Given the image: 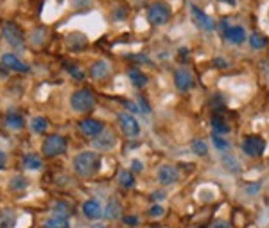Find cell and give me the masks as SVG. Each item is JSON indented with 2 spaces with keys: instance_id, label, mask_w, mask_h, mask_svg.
Returning <instances> with one entry per match:
<instances>
[{
  "instance_id": "cell-1",
  "label": "cell",
  "mask_w": 269,
  "mask_h": 228,
  "mask_svg": "<svg viewBox=\"0 0 269 228\" xmlns=\"http://www.w3.org/2000/svg\"><path fill=\"white\" fill-rule=\"evenodd\" d=\"M102 158L95 151H81L74 158V171L81 178H92L101 171Z\"/></svg>"
},
{
  "instance_id": "cell-2",
  "label": "cell",
  "mask_w": 269,
  "mask_h": 228,
  "mask_svg": "<svg viewBox=\"0 0 269 228\" xmlns=\"http://www.w3.org/2000/svg\"><path fill=\"white\" fill-rule=\"evenodd\" d=\"M70 106L77 114H86L95 106V97L88 88H79L75 90L74 94L70 95Z\"/></svg>"
},
{
  "instance_id": "cell-3",
  "label": "cell",
  "mask_w": 269,
  "mask_h": 228,
  "mask_svg": "<svg viewBox=\"0 0 269 228\" xmlns=\"http://www.w3.org/2000/svg\"><path fill=\"white\" fill-rule=\"evenodd\" d=\"M2 36H4V40L16 50H22L25 47V38H24V33L22 29L18 27L16 24L13 22H5L2 25Z\"/></svg>"
},
{
  "instance_id": "cell-4",
  "label": "cell",
  "mask_w": 269,
  "mask_h": 228,
  "mask_svg": "<svg viewBox=\"0 0 269 228\" xmlns=\"http://www.w3.org/2000/svg\"><path fill=\"white\" fill-rule=\"evenodd\" d=\"M65 151H67V140L65 137H61V135H50V137L45 139L43 146H41V153H43L45 156H49V158L58 156V154H63Z\"/></svg>"
},
{
  "instance_id": "cell-5",
  "label": "cell",
  "mask_w": 269,
  "mask_h": 228,
  "mask_svg": "<svg viewBox=\"0 0 269 228\" xmlns=\"http://www.w3.org/2000/svg\"><path fill=\"white\" fill-rule=\"evenodd\" d=\"M170 18V9L164 2H155L147 9V20L153 25H164Z\"/></svg>"
},
{
  "instance_id": "cell-6",
  "label": "cell",
  "mask_w": 269,
  "mask_h": 228,
  "mask_svg": "<svg viewBox=\"0 0 269 228\" xmlns=\"http://www.w3.org/2000/svg\"><path fill=\"white\" fill-rule=\"evenodd\" d=\"M242 151L244 154L251 156V158H257L266 151V142L264 139H260L257 135H251V137H246L244 142H242Z\"/></svg>"
},
{
  "instance_id": "cell-7",
  "label": "cell",
  "mask_w": 269,
  "mask_h": 228,
  "mask_svg": "<svg viewBox=\"0 0 269 228\" xmlns=\"http://www.w3.org/2000/svg\"><path fill=\"white\" fill-rule=\"evenodd\" d=\"M190 15H192V20L194 24L203 31H214L215 29V22L210 18L203 9H200L196 4H190Z\"/></svg>"
},
{
  "instance_id": "cell-8",
  "label": "cell",
  "mask_w": 269,
  "mask_h": 228,
  "mask_svg": "<svg viewBox=\"0 0 269 228\" xmlns=\"http://www.w3.org/2000/svg\"><path fill=\"white\" fill-rule=\"evenodd\" d=\"M119 126H120V131L126 135V137H136L140 133V124L138 120L134 119L133 115L130 114H120L119 115Z\"/></svg>"
},
{
  "instance_id": "cell-9",
  "label": "cell",
  "mask_w": 269,
  "mask_h": 228,
  "mask_svg": "<svg viewBox=\"0 0 269 228\" xmlns=\"http://www.w3.org/2000/svg\"><path fill=\"white\" fill-rule=\"evenodd\" d=\"M104 122H101V120L97 119H83L79 122V131L85 137H97V135H101L102 131H104Z\"/></svg>"
},
{
  "instance_id": "cell-10",
  "label": "cell",
  "mask_w": 269,
  "mask_h": 228,
  "mask_svg": "<svg viewBox=\"0 0 269 228\" xmlns=\"http://www.w3.org/2000/svg\"><path fill=\"white\" fill-rule=\"evenodd\" d=\"M0 61H2V65H4L5 69L15 70V72H20V74H27V72L31 70L29 67H27V65H25L20 58H18V56L11 54V52H5Z\"/></svg>"
},
{
  "instance_id": "cell-11",
  "label": "cell",
  "mask_w": 269,
  "mask_h": 228,
  "mask_svg": "<svg viewBox=\"0 0 269 228\" xmlns=\"http://www.w3.org/2000/svg\"><path fill=\"white\" fill-rule=\"evenodd\" d=\"M174 83L179 92H189L194 86V77L187 69H178L174 72Z\"/></svg>"
},
{
  "instance_id": "cell-12",
  "label": "cell",
  "mask_w": 269,
  "mask_h": 228,
  "mask_svg": "<svg viewBox=\"0 0 269 228\" xmlns=\"http://www.w3.org/2000/svg\"><path fill=\"white\" fill-rule=\"evenodd\" d=\"M94 148L99 149V151H110V149L115 148V144H117V139H115V135L111 133V131H102L101 135H97L94 139Z\"/></svg>"
},
{
  "instance_id": "cell-13",
  "label": "cell",
  "mask_w": 269,
  "mask_h": 228,
  "mask_svg": "<svg viewBox=\"0 0 269 228\" xmlns=\"http://www.w3.org/2000/svg\"><path fill=\"white\" fill-rule=\"evenodd\" d=\"M178 178H179L178 169L172 167V165H162L158 169V182L162 185H172L178 182Z\"/></svg>"
},
{
  "instance_id": "cell-14",
  "label": "cell",
  "mask_w": 269,
  "mask_h": 228,
  "mask_svg": "<svg viewBox=\"0 0 269 228\" xmlns=\"http://www.w3.org/2000/svg\"><path fill=\"white\" fill-rule=\"evenodd\" d=\"M83 216H85L86 219H101V216H102V207H101V203L97 201V199H88V201H85L83 203Z\"/></svg>"
},
{
  "instance_id": "cell-15",
  "label": "cell",
  "mask_w": 269,
  "mask_h": 228,
  "mask_svg": "<svg viewBox=\"0 0 269 228\" xmlns=\"http://www.w3.org/2000/svg\"><path fill=\"white\" fill-rule=\"evenodd\" d=\"M90 76L94 79H106L110 76V65L104 60H97L92 67H90Z\"/></svg>"
},
{
  "instance_id": "cell-16",
  "label": "cell",
  "mask_w": 269,
  "mask_h": 228,
  "mask_svg": "<svg viewBox=\"0 0 269 228\" xmlns=\"http://www.w3.org/2000/svg\"><path fill=\"white\" fill-rule=\"evenodd\" d=\"M16 223H18V216L15 210L11 208L0 210V228H15Z\"/></svg>"
},
{
  "instance_id": "cell-17",
  "label": "cell",
  "mask_w": 269,
  "mask_h": 228,
  "mask_svg": "<svg viewBox=\"0 0 269 228\" xmlns=\"http://www.w3.org/2000/svg\"><path fill=\"white\" fill-rule=\"evenodd\" d=\"M5 126H7L11 131H20L25 126L24 117H22L20 114H16V112H9V114H5Z\"/></svg>"
},
{
  "instance_id": "cell-18",
  "label": "cell",
  "mask_w": 269,
  "mask_h": 228,
  "mask_svg": "<svg viewBox=\"0 0 269 228\" xmlns=\"http://www.w3.org/2000/svg\"><path fill=\"white\" fill-rule=\"evenodd\" d=\"M43 228H70V221L65 216H58V214H52L50 218L45 219Z\"/></svg>"
},
{
  "instance_id": "cell-19",
  "label": "cell",
  "mask_w": 269,
  "mask_h": 228,
  "mask_svg": "<svg viewBox=\"0 0 269 228\" xmlns=\"http://www.w3.org/2000/svg\"><path fill=\"white\" fill-rule=\"evenodd\" d=\"M224 38L228 41H232V43H242L246 38V33L242 27H228V29L224 31Z\"/></svg>"
},
{
  "instance_id": "cell-20",
  "label": "cell",
  "mask_w": 269,
  "mask_h": 228,
  "mask_svg": "<svg viewBox=\"0 0 269 228\" xmlns=\"http://www.w3.org/2000/svg\"><path fill=\"white\" fill-rule=\"evenodd\" d=\"M120 214H122V207H120V203L119 201H115V199H111L110 203L106 205L104 210H102V216H104L106 219H110V221L119 219Z\"/></svg>"
},
{
  "instance_id": "cell-21",
  "label": "cell",
  "mask_w": 269,
  "mask_h": 228,
  "mask_svg": "<svg viewBox=\"0 0 269 228\" xmlns=\"http://www.w3.org/2000/svg\"><path fill=\"white\" fill-rule=\"evenodd\" d=\"M88 45V38L85 35H81V33H72L68 36V47L72 50H83Z\"/></svg>"
},
{
  "instance_id": "cell-22",
  "label": "cell",
  "mask_w": 269,
  "mask_h": 228,
  "mask_svg": "<svg viewBox=\"0 0 269 228\" xmlns=\"http://www.w3.org/2000/svg\"><path fill=\"white\" fill-rule=\"evenodd\" d=\"M22 165H24V167L27 169V171H38V169H41L43 162H41V158L38 156V154L27 153L24 156V160H22Z\"/></svg>"
},
{
  "instance_id": "cell-23",
  "label": "cell",
  "mask_w": 269,
  "mask_h": 228,
  "mask_svg": "<svg viewBox=\"0 0 269 228\" xmlns=\"http://www.w3.org/2000/svg\"><path fill=\"white\" fill-rule=\"evenodd\" d=\"M27 187H29V180L25 178V176H22V174H15L9 180V190H13V192H22Z\"/></svg>"
},
{
  "instance_id": "cell-24",
  "label": "cell",
  "mask_w": 269,
  "mask_h": 228,
  "mask_svg": "<svg viewBox=\"0 0 269 228\" xmlns=\"http://www.w3.org/2000/svg\"><path fill=\"white\" fill-rule=\"evenodd\" d=\"M128 77H130V81L136 86V88H142V86L147 84V77L144 76V72H140V70H136V69L128 70Z\"/></svg>"
},
{
  "instance_id": "cell-25",
  "label": "cell",
  "mask_w": 269,
  "mask_h": 228,
  "mask_svg": "<svg viewBox=\"0 0 269 228\" xmlns=\"http://www.w3.org/2000/svg\"><path fill=\"white\" fill-rule=\"evenodd\" d=\"M49 129V120L45 119V117H34V119L31 120V131L36 135H41L45 133Z\"/></svg>"
},
{
  "instance_id": "cell-26",
  "label": "cell",
  "mask_w": 269,
  "mask_h": 228,
  "mask_svg": "<svg viewBox=\"0 0 269 228\" xmlns=\"http://www.w3.org/2000/svg\"><path fill=\"white\" fill-rule=\"evenodd\" d=\"M119 184L124 189H131L134 187V176L131 171H120L119 174Z\"/></svg>"
},
{
  "instance_id": "cell-27",
  "label": "cell",
  "mask_w": 269,
  "mask_h": 228,
  "mask_svg": "<svg viewBox=\"0 0 269 228\" xmlns=\"http://www.w3.org/2000/svg\"><path fill=\"white\" fill-rule=\"evenodd\" d=\"M212 128H214L215 135H219V133L223 135V133H228V131H230L228 124H226L221 117H212Z\"/></svg>"
},
{
  "instance_id": "cell-28",
  "label": "cell",
  "mask_w": 269,
  "mask_h": 228,
  "mask_svg": "<svg viewBox=\"0 0 269 228\" xmlns=\"http://www.w3.org/2000/svg\"><path fill=\"white\" fill-rule=\"evenodd\" d=\"M249 45H251L253 49H264V47H266V38H264V36L257 35V33H253V35L249 36Z\"/></svg>"
},
{
  "instance_id": "cell-29",
  "label": "cell",
  "mask_w": 269,
  "mask_h": 228,
  "mask_svg": "<svg viewBox=\"0 0 269 228\" xmlns=\"http://www.w3.org/2000/svg\"><path fill=\"white\" fill-rule=\"evenodd\" d=\"M52 214H58V216H65V218H68L70 216V208L67 203H63V201H60V203H56L54 208H52Z\"/></svg>"
},
{
  "instance_id": "cell-30",
  "label": "cell",
  "mask_w": 269,
  "mask_h": 228,
  "mask_svg": "<svg viewBox=\"0 0 269 228\" xmlns=\"http://www.w3.org/2000/svg\"><path fill=\"white\" fill-rule=\"evenodd\" d=\"M223 164H224V167H232V171L234 173H237L239 171V162L234 158V156H223Z\"/></svg>"
},
{
  "instance_id": "cell-31",
  "label": "cell",
  "mask_w": 269,
  "mask_h": 228,
  "mask_svg": "<svg viewBox=\"0 0 269 228\" xmlns=\"http://www.w3.org/2000/svg\"><path fill=\"white\" fill-rule=\"evenodd\" d=\"M192 151H194L196 154H206V144H204L203 140H194L192 142Z\"/></svg>"
},
{
  "instance_id": "cell-32",
  "label": "cell",
  "mask_w": 269,
  "mask_h": 228,
  "mask_svg": "<svg viewBox=\"0 0 269 228\" xmlns=\"http://www.w3.org/2000/svg\"><path fill=\"white\" fill-rule=\"evenodd\" d=\"M212 142H214V146H215L217 149H228V148H230L228 142H226L224 139H221L219 135H215V133L212 135Z\"/></svg>"
},
{
  "instance_id": "cell-33",
  "label": "cell",
  "mask_w": 269,
  "mask_h": 228,
  "mask_svg": "<svg viewBox=\"0 0 269 228\" xmlns=\"http://www.w3.org/2000/svg\"><path fill=\"white\" fill-rule=\"evenodd\" d=\"M67 70H68L70 76H74L75 79H83V77H85V74H83V72H79V69H77L75 65H67Z\"/></svg>"
},
{
  "instance_id": "cell-34",
  "label": "cell",
  "mask_w": 269,
  "mask_h": 228,
  "mask_svg": "<svg viewBox=\"0 0 269 228\" xmlns=\"http://www.w3.org/2000/svg\"><path fill=\"white\" fill-rule=\"evenodd\" d=\"M149 216L151 218H160V216H164V207L162 205H153L149 208Z\"/></svg>"
},
{
  "instance_id": "cell-35",
  "label": "cell",
  "mask_w": 269,
  "mask_h": 228,
  "mask_svg": "<svg viewBox=\"0 0 269 228\" xmlns=\"http://www.w3.org/2000/svg\"><path fill=\"white\" fill-rule=\"evenodd\" d=\"M90 4H92V0H72V5H75V7H86Z\"/></svg>"
},
{
  "instance_id": "cell-36",
  "label": "cell",
  "mask_w": 269,
  "mask_h": 228,
  "mask_svg": "<svg viewBox=\"0 0 269 228\" xmlns=\"http://www.w3.org/2000/svg\"><path fill=\"white\" fill-rule=\"evenodd\" d=\"M124 223L126 225H131V227H134V225H138V218H136V216H126V218H124Z\"/></svg>"
},
{
  "instance_id": "cell-37",
  "label": "cell",
  "mask_w": 269,
  "mask_h": 228,
  "mask_svg": "<svg viewBox=\"0 0 269 228\" xmlns=\"http://www.w3.org/2000/svg\"><path fill=\"white\" fill-rule=\"evenodd\" d=\"M138 103H140V108H142V110H145V114H149V112H151V108H149V104H147V103H145V101H144V97H140V99H138Z\"/></svg>"
},
{
  "instance_id": "cell-38",
  "label": "cell",
  "mask_w": 269,
  "mask_h": 228,
  "mask_svg": "<svg viewBox=\"0 0 269 228\" xmlns=\"http://www.w3.org/2000/svg\"><path fill=\"white\" fill-rule=\"evenodd\" d=\"M131 167H133V171H136V173H138V171H142V169H144V165L140 164L138 160H133V164H131Z\"/></svg>"
},
{
  "instance_id": "cell-39",
  "label": "cell",
  "mask_w": 269,
  "mask_h": 228,
  "mask_svg": "<svg viewBox=\"0 0 269 228\" xmlns=\"http://www.w3.org/2000/svg\"><path fill=\"white\" fill-rule=\"evenodd\" d=\"M162 198H165L164 192H155L153 196H151V201H162Z\"/></svg>"
},
{
  "instance_id": "cell-40",
  "label": "cell",
  "mask_w": 269,
  "mask_h": 228,
  "mask_svg": "<svg viewBox=\"0 0 269 228\" xmlns=\"http://www.w3.org/2000/svg\"><path fill=\"white\" fill-rule=\"evenodd\" d=\"M214 228H230V225L226 221H215Z\"/></svg>"
},
{
  "instance_id": "cell-41",
  "label": "cell",
  "mask_w": 269,
  "mask_h": 228,
  "mask_svg": "<svg viewBox=\"0 0 269 228\" xmlns=\"http://www.w3.org/2000/svg\"><path fill=\"white\" fill-rule=\"evenodd\" d=\"M5 162H7V158H5V153H4V151H0V169L4 167Z\"/></svg>"
},
{
  "instance_id": "cell-42",
  "label": "cell",
  "mask_w": 269,
  "mask_h": 228,
  "mask_svg": "<svg viewBox=\"0 0 269 228\" xmlns=\"http://www.w3.org/2000/svg\"><path fill=\"white\" fill-rule=\"evenodd\" d=\"M223 2H226V4H230V5H235V0H223Z\"/></svg>"
},
{
  "instance_id": "cell-43",
  "label": "cell",
  "mask_w": 269,
  "mask_h": 228,
  "mask_svg": "<svg viewBox=\"0 0 269 228\" xmlns=\"http://www.w3.org/2000/svg\"><path fill=\"white\" fill-rule=\"evenodd\" d=\"M153 228H160V227H153Z\"/></svg>"
}]
</instances>
